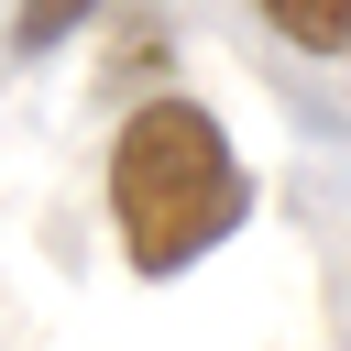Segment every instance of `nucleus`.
<instances>
[{"label":"nucleus","mask_w":351,"mask_h":351,"mask_svg":"<svg viewBox=\"0 0 351 351\" xmlns=\"http://www.w3.org/2000/svg\"><path fill=\"white\" fill-rule=\"evenodd\" d=\"M252 11H263L274 44H296V55H318V66L351 55V0H252Z\"/></svg>","instance_id":"2"},{"label":"nucleus","mask_w":351,"mask_h":351,"mask_svg":"<svg viewBox=\"0 0 351 351\" xmlns=\"http://www.w3.org/2000/svg\"><path fill=\"white\" fill-rule=\"evenodd\" d=\"M99 11H110V0H22V11H11V44H22V55H55V44H77Z\"/></svg>","instance_id":"3"},{"label":"nucleus","mask_w":351,"mask_h":351,"mask_svg":"<svg viewBox=\"0 0 351 351\" xmlns=\"http://www.w3.org/2000/svg\"><path fill=\"white\" fill-rule=\"evenodd\" d=\"M241 219H252V176H241L230 132H219L186 88L143 99V110L121 121V143H110V230H121V263H132L143 285H176V274L208 263Z\"/></svg>","instance_id":"1"}]
</instances>
